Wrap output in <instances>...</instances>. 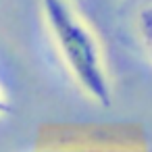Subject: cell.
Returning a JSON list of instances; mask_svg holds the SVG:
<instances>
[{
    "mask_svg": "<svg viewBox=\"0 0 152 152\" xmlns=\"http://www.w3.org/2000/svg\"><path fill=\"white\" fill-rule=\"evenodd\" d=\"M40 7L50 40L75 86L96 104L110 106V75L102 46L92 27L79 17L69 0H40Z\"/></svg>",
    "mask_w": 152,
    "mask_h": 152,
    "instance_id": "obj_1",
    "label": "cell"
},
{
    "mask_svg": "<svg viewBox=\"0 0 152 152\" xmlns=\"http://www.w3.org/2000/svg\"><path fill=\"white\" fill-rule=\"evenodd\" d=\"M34 152H148L146 148L140 146H131V144H67V142H52V144H44Z\"/></svg>",
    "mask_w": 152,
    "mask_h": 152,
    "instance_id": "obj_2",
    "label": "cell"
},
{
    "mask_svg": "<svg viewBox=\"0 0 152 152\" xmlns=\"http://www.w3.org/2000/svg\"><path fill=\"white\" fill-rule=\"evenodd\" d=\"M11 110V102H9V96L4 92V88L0 86V119H4Z\"/></svg>",
    "mask_w": 152,
    "mask_h": 152,
    "instance_id": "obj_3",
    "label": "cell"
}]
</instances>
